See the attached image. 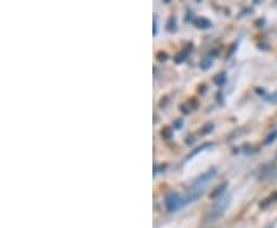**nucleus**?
<instances>
[{
  "instance_id": "dca6fc26",
  "label": "nucleus",
  "mask_w": 277,
  "mask_h": 228,
  "mask_svg": "<svg viewBox=\"0 0 277 228\" xmlns=\"http://www.w3.org/2000/svg\"><path fill=\"white\" fill-rule=\"evenodd\" d=\"M182 127H184V120H182V119H177V120H174V122H173V128L180 130Z\"/></svg>"
},
{
  "instance_id": "7ed1b4c3",
  "label": "nucleus",
  "mask_w": 277,
  "mask_h": 228,
  "mask_svg": "<svg viewBox=\"0 0 277 228\" xmlns=\"http://www.w3.org/2000/svg\"><path fill=\"white\" fill-rule=\"evenodd\" d=\"M214 174H216V168H211L208 170L207 173L204 174H200L199 178L189 185V188H194V190H205V183H208L212 178H214Z\"/></svg>"
},
{
  "instance_id": "4468645a",
  "label": "nucleus",
  "mask_w": 277,
  "mask_h": 228,
  "mask_svg": "<svg viewBox=\"0 0 277 228\" xmlns=\"http://www.w3.org/2000/svg\"><path fill=\"white\" fill-rule=\"evenodd\" d=\"M212 130H214V125H212V123H207V125L200 130V133H202V134H208V133H211Z\"/></svg>"
},
{
  "instance_id": "ddd939ff",
  "label": "nucleus",
  "mask_w": 277,
  "mask_h": 228,
  "mask_svg": "<svg viewBox=\"0 0 277 228\" xmlns=\"http://www.w3.org/2000/svg\"><path fill=\"white\" fill-rule=\"evenodd\" d=\"M276 139H277V130L271 131V133L268 134V136H266V137L263 139V145H271Z\"/></svg>"
},
{
  "instance_id": "b1692460",
  "label": "nucleus",
  "mask_w": 277,
  "mask_h": 228,
  "mask_svg": "<svg viewBox=\"0 0 277 228\" xmlns=\"http://www.w3.org/2000/svg\"><path fill=\"white\" fill-rule=\"evenodd\" d=\"M205 91H207V85H200L199 87V92H202V94H204Z\"/></svg>"
},
{
  "instance_id": "a211bd4d",
  "label": "nucleus",
  "mask_w": 277,
  "mask_h": 228,
  "mask_svg": "<svg viewBox=\"0 0 277 228\" xmlns=\"http://www.w3.org/2000/svg\"><path fill=\"white\" fill-rule=\"evenodd\" d=\"M153 34H157V16L153 17Z\"/></svg>"
},
{
  "instance_id": "20e7f679",
  "label": "nucleus",
  "mask_w": 277,
  "mask_h": 228,
  "mask_svg": "<svg viewBox=\"0 0 277 228\" xmlns=\"http://www.w3.org/2000/svg\"><path fill=\"white\" fill-rule=\"evenodd\" d=\"M191 49H193V45H188V46H185V48H182L179 51V53L174 56V64H177V65H180V64H184V62L188 59V56H189V53H191Z\"/></svg>"
},
{
  "instance_id": "9b49d317",
  "label": "nucleus",
  "mask_w": 277,
  "mask_h": 228,
  "mask_svg": "<svg viewBox=\"0 0 277 228\" xmlns=\"http://www.w3.org/2000/svg\"><path fill=\"white\" fill-rule=\"evenodd\" d=\"M276 201H277V191L273 193V194H270L268 198H266V201L260 202V208H266V206H268L270 204H273V202H276Z\"/></svg>"
},
{
  "instance_id": "4be33fe9",
  "label": "nucleus",
  "mask_w": 277,
  "mask_h": 228,
  "mask_svg": "<svg viewBox=\"0 0 277 228\" xmlns=\"http://www.w3.org/2000/svg\"><path fill=\"white\" fill-rule=\"evenodd\" d=\"M236 46H237V42H234L231 46H230V51H228V56H231L232 53H234V49H236Z\"/></svg>"
},
{
  "instance_id": "6ab92c4d",
  "label": "nucleus",
  "mask_w": 277,
  "mask_h": 228,
  "mask_svg": "<svg viewBox=\"0 0 277 228\" xmlns=\"http://www.w3.org/2000/svg\"><path fill=\"white\" fill-rule=\"evenodd\" d=\"M265 25V19H257V20H255V26H257V28H262Z\"/></svg>"
},
{
  "instance_id": "f03ea898",
  "label": "nucleus",
  "mask_w": 277,
  "mask_h": 228,
  "mask_svg": "<svg viewBox=\"0 0 277 228\" xmlns=\"http://www.w3.org/2000/svg\"><path fill=\"white\" fill-rule=\"evenodd\" d=\"M163 202H165V208L168 213H176L185 205L184 198L176 191H168L163 198Z\"/></svg>"
},
{
  "instance_id": "f257e3e1",
  "label": "nucleus",
  "mask_w": 277,
  "mask_h": 228,
  "mask_svg": "<svg viewBox=\"0 0 277 228\" xmlns=\"http://www.w3.org/2000/svg\"><path fill=\"white\" fill-rule=\"evenodd\" d=\"M230 204H231V198H230V196L223 194L222 198H219L214 204H212V206L209 208V211L207 213L205 222H211V221L219 219V217L227 211V208L230 206Z\"/></svg>"
},
{
  "instance_id": "0eeeda50",
  "label": "nucleus",
  "mask_w": 277,
  "mask_h": 228,
  "mask_svg": "<svg viewBox=\"0 0 277 228\" xmlns=\"http://www.w3.org/2000/svg\"><path fill=\"white\" fill-rule=\"evenodd\" d=\"M207 148H212V143H211V142H204V143H202V145H200V147L194 148V150H193V151H191V153L188 154V156H186V160H188V159H191V158H194V156H196V154L202 153V151H204V150H207Z\"/></svg>"
},
{
  "instance_id": "f8f14e48",
  "label": "nucleus",
  "mask_w": 277,
  "mask_h": 228,
  "mask_svg": "<svg viewBox=\"0 0 277 228\" xmlns=\"http://www.w3.org/2000/svg\"><path fill=\"white\" fill-rule=\"evenodd\" d=\"M161 136L166 140L173 139V127H163L162 131H161Z\"/></svg>"
},
{
  "instance_id": "5701e85b",
  "label": "nucleus",
  "mask_w": 277,
  "mask_h": 228,
  "mask_svg": "<svg viewBox=\"0 0 277 228\" xmlns=\"http://www.w3.org/2000/svg\"><path fill=\"white\" fill-rule=\"evenodd\" d=\"M255 92H257V94H260V96H266V91L263 88L262 90L260 88H255Z\"/></svg>"
},
{
  "instance_id": "39448f33",
  "label": "nucleus",
  "mask_w": 277,
  "mask_h": 228,
  "mask_svg": "<svg viewBox=\"0 0 277 228\" xmlns=\"http://www.w3.org/2000/svg\"><path fill=\"white\" fill-rule=\"evenodd\" d=\"M194 26L197 29H209L212 26V23L207 17H197V19H194Z\"/></svg>"
},
{
  "instance_id": "9d476101",
  "label": "nucleus",
  "mask_w": 277,
  "mask_h": 228,
  "mask_svg": "<svg viewBox=\"0 0 277 228\" xmlns=\"http://www.w3.org/2000/svg\"><path fill=\"white\" fill-rule=\"evenodd\" d=\"M199 67H200V69H202V71H208V69L212 67V57H211V56L205 57V59L202 60L200 64H199Z\"/></svg>"
},
{
  "instance_id": "a878e982",
  "label": "nucleus",
  "mask_w": 277,
  "mask_h": 228,
  "mask_svg": "<svg viewBox=\"0 0 277 228\" xmlns=\"http://www.w3.org/2000/svg\"><path fill=\"white\" fill-rule=\"evenodd\" d=\"M276 160H277V153H276Z\"/></svg>"
},
{
  "instance_id": "412c9836",
  "label": "nucleus",
  "mask_w": 277,
  "mask_h": 228,
  "mask_svg": "<svg viewBox=\"0 0 277 228\" xmlns=\"http://www.w3.org/2000/svg\"><path fill=\"white\" fill-rule=\"evenodd\" d=\"M180 111H182L184 114H189V111H191V110H189L186 105H180Z\"/></svg>"
},
{
  "instance_id": "423d86ee",
  "label": "nucleus",
  "mask_w": 277,
  "mask_h": 228,
  "mask_svg": "<svg viewBox=\"0 0 277 228\" xmlns=\"http://www.w3.org/2000/svg\"><path fill=\"white\" fill-rule=\"evenodd\" d=\"M227 186H228V183L225 182V183H220L219 186H217V188L216 190H212L211 191V194H209V198L211 199H219V198H222V196H223V193H225L227 191Z\"/></svg>"
},
{
  "instance_id": "1a4fd4ad",
  "label": "nucleus",
  "mask_w": 277,
  "mask_h": 228,
  "mask_svg": "<svg viewBox=\"0 0 277 228\" xmlns=\"http://www.w3.org/2000/svg\"><path fill=\"white\" fill-rule=\"evenodd\" d=\"M176 29H177V19H176V16H169L168 22H166V31H169V33H174Z\"/></svg>"
},
{
  "instance_id": "6e6552de",
  "label": "nucleus",
  "mask_w": 277,
  "mask_h": 228,
  "mask_svg": "<svg viewBox=\"0 0 277 228\" xmlns=\"http://www.w3.org/2000/svg\"><path fill=\"white\" fill-rule=\"evenodd\" d=\"M212 84H214L216 87H223L227 84V72H219V74L214 76V79H212Z\"/></svg>"
},
{
  "instance_id": "2eb2a0df",
  "label": "nucleus",
  "mask_w": 277,
  "mask_h": 228,
  "mask_svg": "<svg viewBox=\"0 0 277 228\" xmlns=\"http://www.w3.org/2000/svg\"><path fill=\"white\" fill-rule=\"evenodd\" d=\"M157 60L159 62H166L168 60V54L163 53V51H161V53H157Z\"/></svg>"
},
{
  "instance_id": "aec40b11",
  "label": "nucleus",
  "mask_w": 277,
  "mask_h": 228,
  "mask_svg": "<svg viewBox=\"0 0 277 228\" xmlns=\"http://www.w3.org/2000/svg\"><path fill=\"white\" fill-rule=\"evenodd\" d=\"M266 99H268V102H273V103H277V92L273 96H266Z\"/></svg>"
},
{
  "instance_id": "f3484780",
  "label": "nucleus",
  "mask_w": 277,
  "mask_h": 228,
  "mask_svg": "<svg viewBox=\"0 0 277 228\" xmlns=\"http://www.w3.org/2000/svg\"><path fill=\"white\" fill-rule=\"evenodd\" d=\"M185 22H194L193 20V11H186V16H185Z\"/></svg>"
},
{
  "instance_id": "393cba45",
  "label": "nucleus",
  "mask_w": 277,
  "mask_h": 228,
  "mask_svg": "<svg viewBox=\"0 0 277 228\" xmlns=\"http://www.w3.org/2000/svg\"><path fill=\"white\" fill-rule=\"evenodd\" d=\"M193 142H194V137H193V136H188V137H186V143H193Z\"/></svg>"
}]
</instances>
